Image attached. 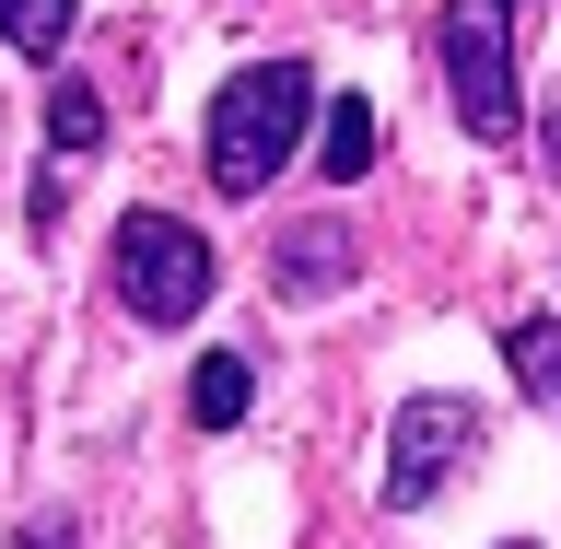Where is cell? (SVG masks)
I'll return each instance as SVG.
<instances>
[{"instance_id":"8fae6325","label":"cell","mask_w":561,"mask_h":549,"mask_svg":"<svg viewBox=\"0 0 561 549\" xmlns=\"http://www.w3.org/2000/svg\"><path fill=\"white\" fill-rule=\"evenodd\" d=\"M12 549H82V526H70V515H35V526H24Z\"/></svg>"},{"instance_id":"277c9868","label":"cell","mask_w":561,"mask_h":549,"mask_svg":"<svg viewBox=\"0 0 561 549\" xmlns=\"http://www.w3.org/2000/svg\"><path fill=\"white\" fill-rule=\"evenodd\" d=\"M468 445H480V398L468 386H421V398H398V421H386V503L398 515H421L433 491L468 468Z\"/></svg>"},{"instance_id":"8992f818","label":"cell","mask_w":561,"mask_h":549,"mask_svg":"<svg viewBox=\"0 0 561 549\" xmlns=\"http://www.w3.org/2000/svg\"><path fill=\"white\" fill-rule=\"evenodd\" d=\"M363 164H375V105H363V94H328V117H316V175L351 187Z\"/></svg>"},{"instance_id":"6da1fadb","label":"cell","mask_w":561,"mask_h":549,"mask_svg":"<svg viewBox=\"0 0 561 549\" xmlns=\"http://www.w3.org/2000/svg\"><path fill=\"white\" fill-rule=\"evenodd\" d=\"M305 105H316V70H305V59H257V70H234V82L210 94V129H199L210 187H222V199H257V187L293 164Z\"/></svg>"},{"instance_id":"30bf717a","label":"cell","mask_w":561,"mask_h":549,"mask_svg":"<svg viewBox=\"0 0 561 549\" xmlns=\"http://www.w3.org/2000/svg\"><path fill=\"white\" fill-rule=\"evenodd\" d=\"M503 363H515V386L561 398V328H550V316H526V328H503Z\"/></svg>"},{"instance_id":"52a82bcc","label":"cell","mask_w":561,"mask_h":549,"mask_svg":"<svg viewBox=\"0 0 561 549\" xmlns=\"http://www.w3.org/2000/svg\"><path fill=\"white\" fill-rule=\"evenodd\" d=\"M245 410H257V375H245V351H210L199 375H187V421H199V433H234Z\"/></svg>"},{"instance_id":"5b68a950","label":"cell","mask_w":561,"mask_h":549,"mask_svg":"<svg viewBox=\"0 0 561 549\" xmlns=\"http://www.w3.org/2000/svg\"><path fill=\"white\" fill-rule=\"evenodd\" d=\"M351 270H363V245H351V222H328V210H316V222H293V235L270 245V281L293 293V305H316V293H340Z\"/></svg>"},{"instance_id":"ba28073f","label":"cell","mask_w":561,"mask_h":549,"mask_svg":"<svg viewBox=\"0 0 561 549\" xmlns=\"http://www.w3.org/2000/svg\"><path fill=\"white\" fill-rule=\"evenodd\" d=\"M94 140H105V94H94V82H59V94H47V152L82 164Z\"/></svg>"},{"instance_id":"7c38bea8","label":"cell","mask_w":561,"mask_h":549,"mask_svg":"<svg viewBox=\"0 0 561 549\" xmlns=\"http://www.w3.org/2000/svg\"><path fill=\"white\" fill-rule=\"evenodd\" d=\"M550 164H561V117H550Z\"/></svg>"},{"instance_id":"7a4b0ae2","label":"cell","mask_w":561,"mask_h":549,"mask_svg":"<svg viewBox=\"0 0 561 549\" xmlns=\"http://www.w3.org/2000/svg\"><path fill=\"white\" fill-rule=\"evenodd\" d=\"M445 94L468 117V140H515L526 129V82H515V0H445Z\"/></svg>"},{"instance_id":"3957f363","label":"cell","mask_w":561,"mask_h":549,"mask_svg":"<svg viewBox=\"0 0 561 549\" xmlns=\"http://www.w3.org/2000/svg\"><path fill=\"white\" fill-rule=\"evenodd\" d=\"M105 281H117V305H129L140 328H187L222 270H210V235H187L175 210H129L117 245H105Z\"/></svg>"},{"instance_id":"4fadbf2b","label":"cell","mask_w":561,"mask_h":549,"mask_svg":"<svg viewBox=\"0 0 561 549\" xmlns=\"http://www.w3.org/2000/svg\"><path fill=\"white\" fill-rule=\"evenodd\" d=\"M515 549H538V538H515Z\"/></svg>"},{"instance_id":"9c48e42d","label":"cell","mask_w":561,"mask_h":549,"mask_svg":"<svg viewBox=\"0 0 561 549\" xmlns=\"http://www.w3.org/2000/svg\"><path fill=\"white\" fill-rule=\"evenodd\" d=\"M70 12H82V0H0V47L59 59V47H70Z\"/></svg>"}]
</instances>
